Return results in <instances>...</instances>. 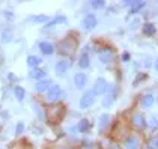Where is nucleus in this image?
Listing matches in <instances>:
<instances>
[{
	"label": "nucleus",
	"mask_w": 158,
	"mask_h": 149,
	"mask_svg": "<svg viewBox=\"0 0 158 149\" xmlns=\"http://www.w3.org/2000/svg\"><path fill=\"white\" fill-rule=\"evenodd\" d=\"M75 48H77V41L73 36L63 38L57 44V53L60 56H65V57H71L75 53Z\"/></svg>",
	"instance_id": "nucleus-1"
},
{
	"label": "nucleus",
	"mask_w": 158,
	"mask_h": 149,
	"mask_svg": "<svg viewBox=\"0 0 158 149\" xmlns=\"http://www.w3.org/2000/svg\"><path fill=\"white\" fill-rule=\"evenodd\" d=\"M65 97V92L60 87V85H53L48 90L45 92V98L48 99L50 102H57L59 99H62Z\"/></svg>",
	"instance_id": "nucleus-2"
},
{
	"label": "nucleus",
	"mask_w": 158,
	"mask_h": 149,
	"mask_svg": "<svg viewBox=\"0 0 158 149\" xmlns=\"http://www.w3.org/2000/svg\"><path fill=\"white\" fill-rule=\"evenodd\" d=\"M95 99H97V97H95V93L92 90H86L85 93L81 95V98H80L78 107L81 110H86V109H89V107H92L95 104Z\"/></svg>",
	"instance_id": "nucleus-3"
},
{
	"label": "nucleus",
	"mask_w": 158,
	"mask_h": 149,
	"mask_svg": "<svg viewBox=\"0 0 158 149\" xmlns=\"http://www.w3.org/2000/svg\"><path fill=\"white\" fill-rule=\"evenodd\" d=\"M109 89H110V85L106 78H98L97 81H95V85H94L92 92L95 93V97H104Z\"/></svg>",
	"instance_id": "nucleus-4"
},
{
	"label": "nucleus",
	"mask_w": 158,
	"mask_h": 149,
	"mask_svg": "<svg viewBox=\"0 0 158 149\" xmlns=\"http://www.w3.org/2000/svg\"><path fill=\"white\" fill-rule=\"evenodd\" d=\"M47 116L53 118L56 121H62L63 116H65V107L62 104H54V106H50L47 109Z\"/></svg>",
	"instance_id": "nucleus-5"
},
{
	"label": "nucleus",
	"mask_w": 158,
	"mask_h": 149,
	"mask_svg": "<svg viewBox=\"0 0 158 149\" xmlns=\"http://www.w3.org/2000/svg\"><path fill=\"white\" fill-rule=\"evenodd\" d=\"M131 125H133L135 130L143 131V130H146V126H148V122H146L145 116H143L142 113L135 112V113H133V116H131Z\"/></svg>",
	"instance_id": "nucleus-6"
},
{
	"label": "nucleus",
	"mask_w": 158,
	"mask_h": 149,
	"mask_svg": "<svg viewBox=\"0 0 158 149\" xmlns=\"http://www.w3.org/2000/svg\"><path fill=\"white\" fill-rule=\"evenodd\" d=\"M116 98H118V89H116V86H110L107 93L102 97V107H106V109L111 107Z\"/></svg>",
	"instance_id": "nucleus-7"
},
{
	"label": "nucleus",
	"mask_w": 158,
	"mask_h": 149,
	"mask_svg": "<svg viewBox=\"0 0 158 149\" xmlns=\"http://www.w3.org/2000/svg\"><path fill=\"white\" fill-rule=\"evenodd\" d=\"M113 56H114V53H113V50L110 47H102L98 51V57H99V60L102 63H110L113 60Z\"/></svg>",
	"instance_id": "nucleus-8"
},
{
	"label": "nucleus",
	"mask_w": 158,
	"mask_h": 149,
	"mask_svg": "<svg viewBox=\"0 0 158 149\" xmlns=\"http://www.w3.org/2000/svg\"><path fill=\"white\" fill-rule=\"evenodd\" d=\"M97 24H98V18L94 14H87L83 18V21H81V26H83L85 30H94L97 27Z\"/></svg>",
	"instance_id": "nucleus-9"
},
{
	"label": "nucleus",
	"mask_w": 158,
	"mask_h": 149,
	"mask_svg": "<svg viewBox=\"0 0 158 149\" xmlns=\"http://www.w3.org/2000/svg\"><path fill=\"white\" fill-rule=\"evenodd\" d=\"M69 68H71V62L63 59V60H59V62L56 63V66H54V72H56V75L62 77V75H65L66 72H68Z\"/></svg>",
	"instance_id": "nucleus-10"
},
{
	"label": "nucleus",
	"mask_w": 158,
	"mask_h": 149,
	"mask_svg": "<svg viewBox=\"0 0 158 149\" xmlns=\"http://www.w3.org/2000/svg\"><path fill=\"white\" fill-rule=\"evenodd\" d=\"M74 85L77 89H85V86L87 85V75L85 72H75L74 75Z\"/></svg>",
	"instance_id": "nucleus-11"
},
{
	"label": "nucleus",
	"mask_w": 158,
	"mask_h": 149,
	"mask_svg": "<svg viewBox=\"0 0 158 149\" xmlns=\"http://www.w3.org/2000/svg\"><path fill=\"white\" fill-rule=\"evenodd\" d=\"M51 86H53V81H51L50 78H44V80H41V81H36L35 89H36V92H39V93H45Z\"/></svg>",
	"instance_id": "nucleus-12"
},
{
	"label": "nucleus",
	"mask_w": 158,
	"mask_h": 149,
	"mask_svg": "<svg viewBox=\"0 0 158 149\" xmlns=\"http://www.w3.org/2000/svg\"><path fill=\"white\" fill-rule=\"evenodd\" d=\"M139 145H140V140L135 136H128L123 140V148L125 149H139Z\"/></svg>",
	"instance_id": "nucleus-13"
},
{
	"label": "nucleus",
	"mask_w": 158,
	"mask_h": 149,
	"mask_svg": "<svg viewBox=\"0 0 158 149\" xmlns=\"http://www.w3.org/2000/svg\"><path fill=\"white\" fill-rule=\"evenodd\" d=\"M39 50H41V53H42L44 56H51V54L56 51L54 45H53L51 42H48V41L41 42V44H39Z\"/></svg>",
	"instance_id": "nucleus-14"
},
{
	"label": "nucleus",
	"mask_w": 158,
	"mask_h": 149,
	"mask_svg": "<svg viewBox=\"0 0 158 149\" xmlns=\"http://www.w3.org/2000/svg\"><path fill=\"white\" fill-rule=\"evenodd\" d=\"M29 75H30V78H33V80H36V81H41V80L45 78L47 71H45V69H41V68H33V69H30Z\"/></svg>",
	"instance_id": "nucleus-15"
},
{
	"label": "nucleus",
	"mask_w": 158,
	"mask_h": 149,
	"mask_svg": "<svg viewBox=\"0 0 158 149\" xmlns=\"http://www.w3.org/2000/svg\"><path fill=\"white\" fill-rule=\"evenodd\" d=\"M78 66L81 69H86V68L90 66V59H89V54H87V48L83 50V53H81V56L78 59Z\"/></svg>",
	"instance_id": "nucleus-16"
},
{
	"label": "nucleus",
	"mask_w": 158,
	"mask_h": 149,
	"mask_svg": "<svg viewBox=\"0 0 158 149\" xmlns=\"http://www.w3.org/2000/svg\"><path fill=\"white\" fill-rule=\"evenodd\" d=\"M142 33L148 38L154 36L157 33V27H155V24H152V23H145L143 27H142Z\"/></svg>",
	"instance_id": "nucleus-17"
},
{
	"label": "nucleus",
	"mask_w": 158,
	"mask_h": 149,
	"mask_svg": "<svg viewBox=\"0 0 158 149\" xmlns=\"http://www.w3.org/2000/svg\"><path fill=\"white\" fill-rule=\"evenodd\" d=\"M154 102H155V98H154V95H151V93H146V95H143V97L140 98V104H142V107H145V109L152 107Z\"/></svg>",
	"instance_id": "nucleus-18"
},
{
	"label": "nucleus",
	"mask_w": 158,
	"mask_h": 149,
	"mask_svg": "<svg viewBox=\"0 0 158 149\" xmlns=\"http://www.w3.org/2000/svg\"><path fill=\"white\" fill-rule=\"evenodd\" d=\"M89 130H90V122H89V119H86V118L80 119V122L77 124V131L86 134V133H89Z\"/></svg>",
	"instance_id": "nucleus-19"
},
{
	"label": "nucleus",
	"mask_w": 158,
	"mask_h": 149,
	"mask_svg": "<svg viewBox=\"0 0 158 149\" xmlns=\"http://www.w3.org/2000/svg\"><path fill=\"white\" fill-rule=\"evenodd\" d=\"M68 23V18L65 17V15H57V17H54L51 21H48L45 27L48 29V27H53V26H57V24H66Z\"/></svg>",
	"instance_id": "nucleus-20"
},
{
	"label": "nucleus",
	"mask_w": 158,
	"mask_h": 149,
	"mask_svg": "<svg viewBox=\"0 0 158 149\" xmlns=\"http://www.w3.org/2000/svg\"><path fill=\"white\" fill-rule=\"evenodd\" d=\"M109 122H110V116L109 114H101V116H99V119H98V131H99V133H102V131L107 128Z\"/></svg>",
	"instance_id": "nucleus-21"
},
{
	"label": "nucleus",
	"mask_w": 158,
	"mask_h": 149,
	"mask_svg": "<svg viewBox=\"0 0 158 149\" xmlns=\"http://www.w3.org/2000/svg\"><path fill=\"white\" fill-rule=\"evenodd\" d=\"M30 21H32V23H36V24H47V23L50 21V18H48V15L39 14V15L30 17Z\"/></svg>",
	"instance_id": "nucleus-22"
},
{
	"label": "nucleus",
	"mask_w": 158,
	"mask_h": 149,
	"mask_svg": "<svg viewBox=\"0 0 158 149\" xmlns=\"http://www.w3.org/2000/svg\"><path fill=\"white\" fill-rule=\"evenodd\" d=\"M146 6V2H133L130 6V14H139Z\"/></svg>",
	"instance_id": "nucleus-23"
},
{
	"label": "nucleus",
	"mask_w": 158,
	"mask_h": 149,
	"mask_svg": "<svg viewBox=\"0 0 158 149\" xmlns=\"http://www.w3.org/2000/svg\"><path fill=\"white\" fill-rule=\"evenodd\" d=\"M41 62H42V59L41 57H38V56H29L27 57V65L33 69V68H38L39 65H41Z\"/></svg>",
	"instance_id": "nucleus-24"
},
{
	"label": "nucleus",
	"mask_w": 158,
	"mask_h": 149,
	"mask_svg": "<svg viewBox=\"0 0 158 149\" xmlns=\"http://www.w3.org/2000/svg\"><path fill=\"white\" fill-rule=\"evenodd\" d=\"M14 93H15V98L18 99V101H23L26 97V90L24 87L21 86H15V89H14Z\"/></svg>",
	"instance_id": "nucleus-25"
},
{
	"label": "nucleus",
	"mask_w": 158,
	"mask_h": 149,
	"mask_svg": "<svg viewBox=\"0 0 158 149\" xmlns=\"http://www.w3.org/2000/svg\"><path fill=\"white\" fill-rule=\"evenodd\" d=\"M90 8L92 9H104L106 8V2L104 0H92L90 2Z\"/></svg>",
	"instance_id": "nucleus-26"
},
{
	"label": "nucleus",
	"mask_w": 158,
	"mask_h": 149,
	"mask_svg": "<svg viewBox=\"0 0 158 149\" xmlns=\"http://www.w3.org/2000/svg\"><path fill=\"white\" fill-rule=\"evenodd\" d=\"M148 149H158V136H154L148 142Z\"/></svg>",
	"instance_id": "nucleus-27"
},
{
	"label": "nucleus",
	"mask_w": 158,
	"mask_h": 149,
	"mask_svg": "<svg viewBox=\"0 0 158 149\" xmlns=\"http://www.w3.org/2000/svg\"><path fill=\"white\" fill-rule=\"evenodd\" d=\"M148 126L154 131V130H157L158 128V116H152L151 119H149V122H148Z\"/></svg>",
	"instance_id": "nucleus-28"
},
{
	"label": "nucleus",
	"mask_w": 158,
	"mask_h": 149,
	"mask_svg": "<svg viewBox=\"0 0 158 149\" xmlns=\"http://www.w3.org/2000/svg\"><path fill=\"white\" fill-rule=\"evenodd\" d=\"M12 38H14V35L11 30H5V32L2 33V41H3V42H9V41H12Z\"/></svg>",
	"instance_id": "nucleus-29"
},
{
	"label": "nucleus",
	"mask_w": 158,
	"mask_h": 149,
	"mask_svg": "<svg viewBox=\"0 0 158 149\" xmlns=\"http://www.w3.org/2000/svg\"><path fill=\"white\" fill-rule=\"evenodd\" d=\"M148 78V75L146 74H139L137 77H135V80H134V86H139V83H142V80H146Z\"/></svg>",
	"instance_id": "nucleus-30"
},
{
	"label": "nucleus",
	"mask_w": 158,
	"mask_h": 149,
	"mask_svg": "<svg viewBox=\"0 0 158 149\" xmlns=\"http://www.w3.org/2000/svg\"><path fill=\"white\" fill-rule=\"evenodd\" d=\"M23 131H24V124H23V122H18L17 126H15V134H17V136H20Z\"/></svg>",
	"instance_id": "nucleus-31"
},
{
	"label": "nucleus",
	"mask_w": 158,
	"mask_h": 149,
	"mask_svg": "<svg viewBox=\"0 0 158 149\" xmlns=\"http://www.w3.org/2000/svg\"><path fill=\"white\" fill-rule=\"evenodd\" d=\"M130 59H131V54L128 51L122 53V62H130Z\"/></svg>",
	"instance_id": "nucleus-32"
},
{
	"label": "nucleus",
	"mask_w": 158,
	"mask_h": 149,
	"mask_svg": "<svg viewBox=\"0 0 158 149\" xmlns=\"http://www.w3.org/2000/svg\"><path fill=\"white\" fill-rule=\"evenodd\" d=\"M3 15H5L8 20H14V14L11 12V11H5V12H3Z\"/></svg>",
	"instance_id": "nucleus-33"
},
{
	"label": "nucleus",
	"mask_w": 158,
	"mask_h": 149,
	"mask_svg": "<svg viewBox=\"0 0 158 149\" xmlns=\"http://www.w3.org/2000/svg\"><path fill=\"white\" fill-rule=\"evenodd\" d=\"M8 78H9V80H12V81H17V77H15L12 72H9V74H8Z\"/></svg>",
	"instance_id": "nucleus-34"
},
{
	"label": "nucleus",
	"mask_w": 158,
	"mask_h": 149,
	"mask_svg": "<svg viewBox=\"0 0 158 149\" xmlns=\"http://www.w3.org/2000/svg\"><path fill=\"white\" fill-rule=\"evenodd\" d=\"M122 3H123L125 6H131V5H133V2H131V0H123Z\"/></svg>",
	"instance_id": "nucleus-35"
},
{
	"label": "nucleus",
	"mask_w": 158,
	"mask_h": 149,
	"mask_svg": "<svg viewBox=\"0 0 158 149\" xmlns=\"http://www.w3.org/2000/svg\"><path fill=\"white\" fill-rule=\"evenodd\" d=\"M155 69L158 71V57H157V60H155Z\"/></svg>",
	"instance_id": "nucleus-36"
},
{
	"label": "nucleus",
	"mask_w": 158,
	"mask_h": 149,
	"mask_svg": "<svg viewBox=\"0 0 158 149\" xmlns=\"http://www.w3.org/2000/svg\"><path fill=\"white\" fill-rule=\"evenodd\" d=\"M113 149H122V148L119 146V145H114V146H113Z\"/></svg>",
	"instance_id": "nucleus-37"
},
{
	"label": "nucleus",
	"mask_w": 158,
	"mask_h": 149,
	"mask_svg": "<svg viewBox=\"0 0 158 149\" xmlns=\"http://www.w3.org/2000/svg\"><path fill=\"white\" fill-rule=\"evenodd\" d=\"M57 149H65V148H57Z\"/></svg>",
	"instance_id": "nucleus-38"
},
{
	"label": "nucleus",
	"mask_w": 158,
	"mask_h": 149,
	"mask_svg": "<svg viewBox=\"0 0 158 149\" xmlns=\"http://www.w3.org/2000/svg\"><path fill=\"white\" fill-rule=\"evenodd\" d=\"M0 62H2V60H0Z\"/></svg>",
	"instance_id": "nucleus-39"
}]
</instances>
